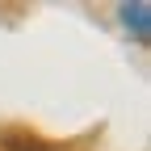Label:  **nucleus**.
<instances>
[{
    "label": "nucleus",
    "instance_id": "obj_1",
    "mask_svg": "<svg viewBox=\"0 0 151 151\" xmlns=\"http://www.w3.org/2000/svg\"><path fill=\"white\" fill-rule=\"evenodd\" d=\"M122 25L139 38V42H147L151 38V9L143 4V0H134V4H122Z\"/></svg>",
    "mask_w": 151,
    "mask_h": 151
}]
</instances>
